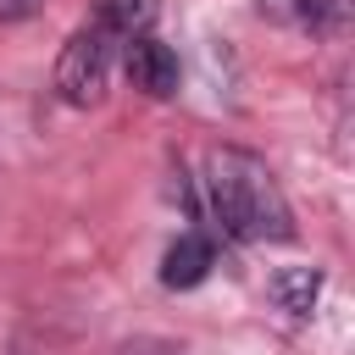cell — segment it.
Here are the masks:
<instances>
[{"label":"cell","instance_id":"1","mask_svg":"<svg viewBox=\"0 0 355 355\" xmlns=\"http://www.w3.org/2000/svg\"><path fill=\"white\" fill-rule=\"evenodd\" d=\"M205 194H211V211L222 222L227 239H294V211L277 189V178L266 172L261 155L250 150H211L205 161Z\"/></svg>","mask_w":355,"mask_h":355},{"label":"cell","instance_id":"2","mask_svg":"<svg viewBox=\"0 0 355 355\" xmlns=\"http://www.w3.org/2000/svg\"><path fill=\"white\" fill-rule=\"evenodd\" d=\"M111 33H100L94 22H83L67 44H61V61H55V94L67 105H94L105 94V72H111Z\"/></svg>","mask_w":355,"mask_h":355},{"label":"cell","instance_id":"3","mask_svg":"<svg viewBox=\"0 0 355 355\" xmlns=\"http://www.w3.org/2000/svg\"><path fill=\"white\" fill-rule=\"evenodd\" d=\"M122 67H128V83L139 94H150V100H172L178 94V55L161 39H150V33L128 39V61Z\"/></svg>","mask_w":355,"mask_h":355},{"label":"cell","instance_id":"4","mask_svg":"<svg viewBox=\"0 0 355 355\" xmlns=\"http://www.w3.org/2000/svg\"><path fill=\"white\" fill-rule=\"evenodd\" d=\"M255 11L294 33H338L344 28V0H255Z\"/></svg>","mask_w":355,"mask_h":355},{"label":"cell","instance_id":"5","mask_svg":"<svg viewBox=\"0 0 355 355\" xmlns=\"http://www.w3.org/2000/svg\"><path fill=\"white\" fill-rule=\"evenodd\" d=\"M211 261H216V239L200 233V227H189V233L161 255V283H166V288H194V283L211 272Z\"/></svg>","mask_w":355,"mask_h":355},{"label":"cell","instance_id":"6","mask_svg":"<svg viewBox=\"0 0 355 355\" xmlns=\"http://www.w3.org/2000/svg\"><path fill=\"white\" fill-rule=\"evenodd\" d=\"M155 11H161L155 0H94V28H100V33H111L116 44H128V39L150 33Z\"/></svg>","mask_w":355,"mask_h":355},{"label":"cell","instance_id":"7","mask_svg":"<svg viewBox=\"0 0 355 355\" xmlns=\"http://www.w3.org/2000/svg\"><path fill=\"white\" fill-rule=\"evenodd\" d=\"M316 294H322V272H311V266H288V272L272 277V300H277L288 316H311Z\"/></svg>","mask_w":355,"mask_h":355},{"label":"cell","instance_id":"8","mask_svg":"<svg viewBox=\"0 0 355 355\" xmlns=\"http://www.w3.org/2000/svg\"><path fill=\"white\" fill-rule=\"evenodd\" d=\"M33 11H39V0H0V22H22Z\"/></svg>","mask_w":355,"mask_h":355}]
</instances>
